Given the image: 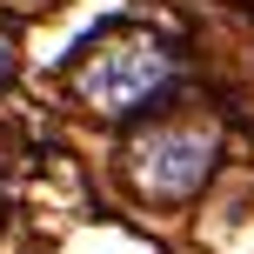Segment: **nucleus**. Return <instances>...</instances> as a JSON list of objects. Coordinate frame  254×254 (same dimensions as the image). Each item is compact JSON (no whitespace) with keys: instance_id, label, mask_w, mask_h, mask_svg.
I'll return each mask as SVG.
<instances>
[{"instance_id":"obj_1","label":"nucleus","mask_w":254,"mask_h":254,"mask_svg":"<svg viewBox=\"0 0 254 254\" xmlns=\"http://www.w3.org/2000/svg\"><path fill=\"white\" fill-rule=\"evenodd\" d=\"M154 80H161V54L154 47H121V54H107L101 67H87V94L101 107H114V114L140 107Z\"/></svg>"},{"instance_id":"obj_2","label":"nucleus","mask_w":254,"mask_h":254,"mask_svg":"<svg viewBox=\"0 0 254 254\" xmlns=\"http://www.w3.org/2000/svg\"><path fill=\"white\" fill-rule=\"evenodd\" d=\"M207 174V140L201 134H154L140 147V181L161 194H194Z\"/></svg>"}]
</instances>
